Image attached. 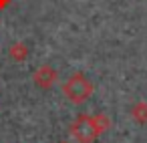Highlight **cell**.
Wrapping results in <instances>:
<instances>
[{
  "label": "cell",
  "instance_id": "6da1fadb",
  "mask_svg": "<svg viewBox=\"0 0 147 143\" xmlns=\"http://www.w3.org/2000/svg\"><path fill=\"white\" fill-rule=\"evenodd\" d=\"M101 131H105V129L99 125V119H95L91 115H79L71 125V133L79 143H93L101 135Z\"/></svg>",
  "mask_w": 147,
  "mask_h": 143
},
{
  "label": "cell",
  "instance_id": "7a4b0ae2",
  "mask_svg": "<svg viewBox=\"0 0 147 143\" xmlns=\"http://www.w3.org/2000/svg\"><path fill=\"white\" fill-rule=\"evenodd\" d=\"M63 93H65L73 103H83V101H87V99L91 97L93 85L87 81L85 75L77 73V75H73V77L63 85Z\"/></svg>",
  "mask_w": 147,
  "mask_h": 143
},
{
  "label": "cell",
  "instance_id": "3957f363",
  "mask_svg": "<svg viewBox=\"0 0 147 143\" xmlns=\"http://www.w3.org/2000/svg\"><path fill=\"white\" fill-rule=\"evenodd\" d=\"M53 81H55V71H53V69L42 67V69L36 73V83H38L40 87H51Z\"/></svg>",
  "mask_w": 147,
  "mask_h": 143
}]
</instances>
